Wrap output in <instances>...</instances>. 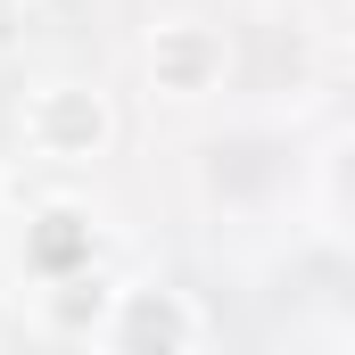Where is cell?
Returning <instances> with one entry per match:
<instances>
[{"label": "cell", "mask_w": 355, "mask_h": 355, "mask_svg": "<svg viewBox=\"0 0 355 355\" xmlns=\"http://www.w3.org/2000/svg\"><path fill=\"white\" fill-rule=\"evenodd\" d=\"M17 124H25V149H33L42 166H91V157H107V141H116V107H107V91L83 83V75L33 83L25 107H17Z\"/></svg>", "instance_id": "6da1fadb"}, {"label": "cell", "mask_w": 355, "mask_h": 355, "mask_svg": "<svg viewBox=\"0 0 355 355\" xmlns=\"http://www.w3.org/2000/svg\"><path fill=\"white\" fill-rule=\"evenodd\" d=\"M50 331H67V339H107V314H116V289L99 281V272H67V281H50Z\"/></svg>", "instance_id": "277c9868"}, {"label": "cell", "mask_w": 355, "mask_h": 355, "mask_svg": "<svg viewBox=\"0 0 355 355\" xmlns=\"http://www.w3.org/2000/svg\"><path fill=\"white\" fill-rule=\"evenodd\" d=\"M198 339H215V322H207V314H198L182 289H157V281L116 289L107 347H198Z\"/></svg>", "instance_id": "3957f363"}, {"label": "cell", "mask_w": 355, "mask_h": 355, "mask_svg": "<svg viewBox=\"0 0 355 355\" xmlns=\"http://www.w3.org/2000/svg\"><path fill=\"white\" fill-rule=\"evenodd\" d=\"M141 75H149L157 99H215L223 75H232V33L207 25V17H166L141 42Z\"/></svg>", "instance_id": "7a4b0ae2"}, {"label": "cell", "mask_w": 355, "mask_h": 355, "mask_svg": "<svg viewBox=\"0 0 355 355\" xmlns=\"http://www.w3.org/2000/svg\"><path fill=\"white\" fill-rule=\"evenodd\" d=\"M0 190H8V182H0Z\"/></svg>", "instance_id": "5b68a950"}]
</instances>
